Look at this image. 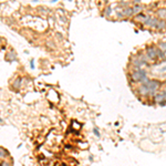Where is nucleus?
<instances>
[{
	"mask_svg": "<svg viewBox=\"0 0 166 166\" xmlns=\"http://www.w3.org/2000/svg\"><path fill=\"white\" fill-rule=\"evenodd\" d=\"M131 81L134 83H144L148 78H147V72L144 69H138V70H133L130 73Z\"/></svg>",
	"mask_w": 166,
	"mask_h": 166,
	"instance_id": "obj_1",
	"label": "nucleus"
},
{
	"mask_svg": "<svg viewBox=\"0 0 166 166\" xmlns=\"http://www.w3.org/2000/svg\"><path fill=\"white\" fill-rule=\"evenodd\" d=\"M145 53L148 57V59L151 61H156L158 60L157 58V48L155 46H148L145 48Z\"/></svg>",
	"mask_w": 166,
	"mask_h": 166,
	"instance_id": "obj_2",
	"label": "nucleus"
},
{
	"mask_svg": "<svg viewBox=\"0 0 166 166\" xmlns=\"http://www.w3.org/2000/svg\"><path fill=\"white\" fill-rule=\"evenodd\" d=\"M158 18L157 17H153V16H146V19H145V21L143 22V24H144L145 27H147V28H154L156 27L157 22H158Z\"/></svg>",
	"mask_w": 166,
	"mask_h": 166,
	"instance_id": "obj_3",
	"label": "nucleus"
},
{
	"mask_svg": "<svg viewBox=\"0 0 166 166\" xmlns=\"http://www.w3.org/2000/svg\"><path fill=\"white\" fill-rule=\"evenodd\" d=\"M5 60L7 61V62H9V63H12V62H15L16 60H17V53L15 52V51L12 50H10V51H8L7 53H6V55H5Z\"/></svg>",
	"mask_w": 166,
	"mask_h": 166,
	"instance_id": "obj_4",
	"label": "nucleus"
},
{
	"mask_svg": "<svg viewBox=\"0 0 166 166\" xmlns=\"http://www.w3.org/2000/svg\"><path fill=\"white\" fill-rule=\"evenodd\" d=\"M131 63H132V67H133V70H138V69H142V67L144 65V63L140 60V59L136 57H133L132 60H131Z\"/></svg>",
	"mask_w": 166,
	"mask_h": 166,
	"instance_id": "obj_5",
	"label": "nucleus"
},
{
	"mask_svg": "<svg viewBox=\"0 0 166 166\" xmlns=\"http://www.w3.org/2000/svg\"><path fill=\"white\" fill-rule=\"evenodd\" d=\"M137 58L140 59V60L142 61L143 63H144V65H145V64H148V63L151 62V60H149L148 57L146 55L145 51H144V52H143V51H142V52H138V54H137Z\"/></svg>",
	"mask_w": 166,
	"mask_h": 166,
	"instance_id": "obj_6",
	"label": "nucleus"
},
{
	"mask_svg": "<svg viewBox=\"0 0 166 166\" xmlns=\"http://www.w3.org/2000/svg\"><path fill=\"white\" fill-rule=\"evenodd\" d=\"M156 16L158 19L166 20V8H159L156 10Z\"/></svg>",
	"mask_w": 166,
	"mask_h": 166,
	"instance_id": "obj_7",
	"label": "nucleus"
},
{
	"mask_svg": "<svg viewBox=\"0 0 166 166\" xmlns=\"http://www.w3.org/2000/svg\"><path fill=\"white\" fill-rule=\"evenodd\" d=\"M21 84H22V78H20V77L16 78V80L13 81V83H12V89L19 90L20 88H21Z\"/></svg>",
	"mask_w": 166,
	"mask_h": 166,
	"instance_id": "obj_8",
	"label": "nucleus"
},
{
	"mask_svg": "<svg viewBox=\"0 0 166 166\" xmlns=\"http://www.w3.org/2000/svg\"><path fill=\"white\" fill-rule=\"evenodd\" d=\"M132 8H133V13H134V16L138 15V13H142L143 10H144V7H143L141 3L140 5H134Z\"/></svg>",
	"mask_w": 166,
	"mask_h": 166,
	"instance_id": "obj_9",
	"label": "nucleus"
},
{
	"mask_svg": "<svg viewBox=\"0 0 166 166\" xmlns=\"http://www.w3.org/2000/svg\"><path fill=\"white\" fill-rule=\"evenodd\" d=\"M155 29L158 30V31H162V30H165L166 29V20H158L157 22L156 27H155Z\"/></svg>",
	"mask_w": 166,
	"mask_h": 166,
	"instance_id": "obj_10",
	"label": "nucleus"
},
{
	"mask_svg": "<svg viewBox=\"0 0 166 166\" xmlns=\"http://www.w3.org/2000/svg\"><path fill=\"white\" fill-rule=\"evenodd\" d=\"M164 100H165V99H164V95L162 93H157L156 95L153 96V101H154L156 104H161Z\"/></svg>",
	"mask_w": 166,
	"mask_h": 166,
	"instance_id": "obj_11",
	"label": "nucleus"
},
{
	"mask_svg": "<svg viewBox=\"0 0 166 166\" xmlns=\"http://www.w3.org/2000/svg\"><path fill=\"white\" fill-rule=\"evenodd\" d=\"M123 12H124V15H125V18H132L133 16H134V13H133V8L131 7V6L125 8V9H123Z\"/></svg>",
	"mask_w": 166,
	"mask_h": 166,
	"instance_id": "obj_12",
	"label": "nucleus"
},
{
	"mask_svg": "<svg viewBox=\"0 0 166 166\" xmlns=\"http://www.w3.org/2000/svg\"><path fill=\"white\" fill-rule=\"evenodd\" d=\"M112 11H113V9L111 6H105V8L103 9V16L106 18H110L112 15Z\"/></svg>",
	"mask_w": 166,
	"mask_h": 166,
	"instance_id": "obj_13",
	"label": "nucleus"
},
{
	"mask_svg": "<svg viewBox=\"0 0 166 166\" xmlns=\"http://www.w3.org/2000/svg\"><path fill=\"white\" fill-rule=\"evenodd\" d=\"M145 19H146V15H144L143 12L135 16V21H138V22H141V23H143V22L145 21Z\"/></svg>",
	"mask_w": 166,
	"mask_h": 166,
	"instance_id": "obj_14",
	"label": "nucleus"
},
{
	"mask_svg": "<svg viewBox=\"0 0 166 166\" xmlns=\"http://www.w3.org/2000/svg\"><path fill=\"white\" fill-rule=\"evenodd\" d=\"M165 53L166 52H164V51H162L161 49L157 48V58H158L159 60H165V59H166Z\"/></svg>",
	"mask_w": 166,
	"mask_h": 166,
	"instance_id": "obj_15",
	"label": "nucleus"
},
{
	"mask_svg": "<svg viewBox=\"0 0 166 166\" xmlns=\"http://www.w3.org/2000/svg\"><path fill=\"white\" fill-rule=\"evenodd\" d=\"M9 155V152L3 147H0V157H7Z\"/></svg>",
	"mask_w": 166,
	"mask_h": 166,
	"instance_id": "obj_16",
	"label": "nucleus"
},
{
	"mask_svg": "<svg viewBox=\"0 0 166 166\" xmlns=\"http://www.w3.org/2000/svg\"><path fill=\"white\" fill-rule=\"evenodd\" d=\"M158 49H161L162 51L166 52V41H161V42H158Z\"/></svg>",
	"mask_w": 166,
	"mask_h": 166,
	"instance_id": "obj_17",
	"label": "nucleus"
},
{
	"mask_svg": "<svg viewBox=\"0 0 166 166\" xmlns=\"http://www.w3.org/2000/svg\"><path fill=\"white\" fill-rule=\"evenodd\" d=\"M118 7L122 8V9H125V8L130 7V2H127V1H120V3H118Z\"/></svg>",
	"mask_w": 166,
	"mask_h": 166,
	"instance_id": "obj_18",
	"label": "nucleus"
},
{
	"mask_svg": "<svg viewBox=\"0 0 166 166\" xmlns=\"http://www.w3.org/2000/svg\"><path fill=\"white\" fill-rule=\"evenodd\" d=\"M116 17H117V19H124V18H125V15H124V12H123V9L121 10V11L116 12Z\"/></svg>",
	"mask_w": 166,
	"mask_h": 166,
	"instance_id": "obj_19",
	"label": "nucleus"
},
{
	"mask_svg": "<svg viewBox=\"0 0 166 166\" xmlns=\"http://www.w3.org/2000/svg\"><path fill=\"white\" fill-rule=\"evenodd\" d=\"M47 47H48V48H50V49H55V43L53 42V41L48 40V41H47Z\"/></svg>",
	"mask_w": 166,
	"mask_h": 166,
	"instance_id": "obj_20",
	"label": "nucleus"
},
{
	"mask_svg": "<svg viewBox=\"0 0 166 166\" xmlns=\"http://www.w3.org/2000/svg\"><path fill=\"white\" fill-rule=\"evenodd\" d=\"M38 11H42L43 13H48V12H50V10L46 7H38Z\"/></svg>",
	"mask_w": 166,
	"mask_h": 166,
	"instance_id": "obj_21",
	"label": "nucleus"
},
{
	"mask_svg": "<svg viewBox=\"0 0 166 166\" xmlns=\"http://www.w3.org/2000/svg\"><path fill=\"white\" fill-rule=\"evenodd\" d=\"M93 132H94V134L96 135V137H100V136H101V135H100L99 130H98V127H94V128H93Z\"/></svg>",
	"mask_w": 166,
	"mask_h": 166,
	"instance_id": "obj_22",
	"label": "nucleus"
},
{
	"mask_svg": "<svg viewBox=\"0 0 166 166\" xmlns=\"http://www.w3.org/2000/svg\"><path fill=\"white\" fill-rule=\"evenodd\" d=\"M59 20H60L62 23H65V22H67V18L63 17V16H60V17H59Z\"/></svg>",
	"mask_w": 166,
	"mask_h": 166,
	"instance_id": "obj_23",
	"label": "nucleus"
},
{
	"mask_svg": "<svg viewBox=\"0 0 166 166\" xmlns=\"http://www.w3.org/2000/svg\"><path fill=\"white\" fill-rule=\"evenodd\" d=\"M55 37H57L59 40H63V36L61 33H59V32H57V33H55Z\"/></svg>",
	"mask_w": 166,
	"mask_h": 166,
	"instance_id": "obj_24",
	"label": "nucleus"
},
{
	"mask_svg": "<svg viewBox=\"0 0 166 166\" xmlns=\"http://www.w3.org/2000/svg\"><path fill=\"white\" fill-rule=\"evenodd\" d=\"M0 166H11V165H10V163H8V162H1Z\"/></svg>",
	"mask_w": 166,
	"mask_h": 166,
	"instance_id": "obj_25",
	"label": "nucleus"
},
{
	"mask_svg": "<svg viewBox=\"0 0 166 166\" xmlns=\"http://www.w3.org/2000/svg\"><path fill=\"white\" fill-rule=\"evenodd\" d=\"M133 6H134V5H140V3H141V0H133Z\"/></svg>",
	"mask_w": 166,
	"mask_h": 166,
	"instance_id": "obj_26",
	"label": "nucleus"
},
{
	"mask_svg": "<svg viewBox=\"0 0 166 166\" xmlns=\"http://www.w3.org/2000/svg\"><path fill=\"white\" fill-rule=\"evenodd\" d=\"M30 64H31V65H30V67H31L32 69H34V61H33V60H31V61H30Z\"/></svg>",
	"mask_w": 166,
	"mask_h": 166,
	"instance_id": "obj_27",
	"label": "nucleus"
},
{
	"mask_svg": "<svg viewBox=\"0 0 166 166\" xmlns=\"http://www.w3.org/2000/svg\"><path fill=\"white\" fill-rule=\"evenodd\" d=\"M162 94H163V95H164V99L166 100V89L164 90V91H162Z\"/></svg>",
	"mask_w": 166,
	"mask_h": 166,
	"instance_id": "obj_28",
	"label": "nucleus"
},
{
	"mask_svg": "<svg viewBox=\"0 0 166 166\" xmlns=\"http://www.w3.org/2000/svg\"><path fill=\"white\" fill-rule=\"evenodd\" d=\"M161 71H162V72H164V71H166V67L162 68V69H161Z\"/></svg>",
	"mask_w": 166,
	"mask_h": 166,
	"instance_id": "obj_29",
	"label": "nucleus"
},
{
	"mask_svg": "<svg viewBox=\"0 0 166 166\" xmlns=\"http://www.w3.org/2000/svg\"><path fill=\"white\" fill-rule=\"evenodd\" d=\"M57 1H59V0H51V3H54V2H57Z\"/></svg>",
	"mask_w": 166,
	"mask_h": 166,
	"instance_id": "obj_30",
	"label": "nucleus"
},
{
	"mask_svg": "<svg viewBox=\"0 0 166 166\" xmlns=\"http://www.w3.org/2000/svg\"><path fill=\"white\" fill-rule=\"evenodd\" d=\"M102 1H104V3H107L108 2V0H102Z\"/></svg>",
	"mask_w": 166,
	"mask_h": 166,
	"instance_id": "obj_31",
	"label": "nucleus"
},
{
	"mask_svg": "<svg viewBox=\"0 0 166 166\" xmlns=\"http://www.w3.org/2000/svg\"><path fill=\"white\" fill-rule=\"evenodd\" d=\"M0 123H3V120L1 117H0Z\"/></svg>",
	"mask_w": 166,
	"mask_h": 166,
	"instance_id": "obj_32",
	"label": "nucleus"
},
{
	"mask_svg": "<svg viewBox=\"0 0 166 166\" xmlns=\"http://www.w3.org/2000/svg\"><path fill=\"white\" fill-rule=\"evenodd\" d=\"M1 39H2V38H0V43H1Z\"/></svg>",
	"mask_w": 166,
	"mask_h": 166,
	"instance_id": "obj_33",
	"label": "nucleus"
},
{
	"mask_svg": "<svg viewBox=\"0 0 166 166\" xmlns=\"http://www.w3.org/2000/svg\"><path fill=\"white\" fill-rule=\"evenodd\" d=\"M120 1H124V0H120Z\"/></svg>",
	"mask_w": 166,
	"mask_h": 166,
	"instance_id": "obj_34",
	"label": "nucleus"
},
{
	"mask_svg": "<svg viewBox=\"0 0 166 166\" xmlns=\"http://www.w3.org/2000/svg\"><path fill=\"white\" fill-rule=\"evenodd\" d=\"M69 1H72V0H69Z\"/></svg>",
	"mask_w": 166,
	"mask_h": 166,
	"instance_id": "obj_35",
	"label": "nucleus"
}]
</instances>
